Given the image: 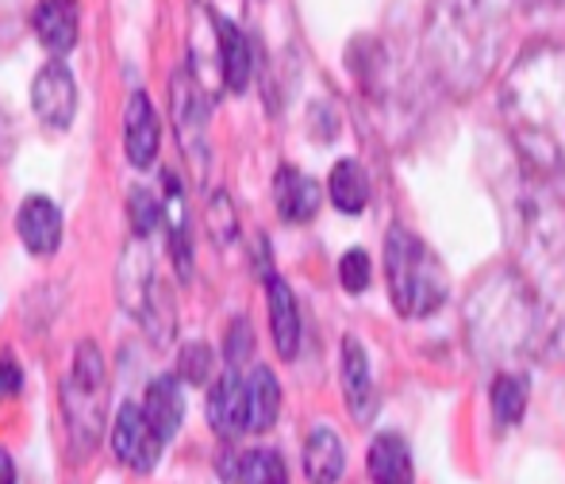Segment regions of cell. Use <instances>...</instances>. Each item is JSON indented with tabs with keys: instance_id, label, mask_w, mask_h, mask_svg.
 Wrapping results in <instances>:
<instances>
[{
	"instance_id": "44dd1931",
	"label": "cell",
	"mask_w": 565,
	"mask_h": 484,
	"mask_svg": "<svg viewBox=\"0 0 565 484\" xmlns=\"http://www.w3.org/2000/svg\"><path fill=\"white\" fill-rule=\"evenodd\" d=\"M328 196L331 204L342 212V216H362L370 208V196H373V185H370V173L358 158H339L328 173Z\"/></svg>"
},
{
	"instance_id": "ffe728a7",
	"label": "cell",
	"mask_w": 565,
	"mask_h": 484,
	"mask_svg": "<svg viewBox=\"0 0 565 484\" xmlns=\"http://www.w3.org/2000/svg\"><path fill=\"white\" fill-rule=\"evenodd\" d=\"M266 304H269V335H274L277 354H281L285 362H292L300 351V335H305V331H300V304L285 277H277V273L266 277Z\"/></svg>"
},
{
	"instance_id": "6da1fadb",
	"label": "cell",
	"mask_w": 565,
	"mask_h": 484,
	"mask_svg": "<svg viewBox=\"0 0 565 484\" xmlns=\"http://www.w3.org/2000/svg\"><path fill=\"white\" fill-rule=\"evenodd\" d=\"M512 23L515 0H431L419 58L443 93L469 97L500 69Z\"/></svg>"
},
{
	"instance_id": "e0dca14e",
	"label": "cell",
	"mask_w": 565,
	"mask_h": 484,
	"mask_svg": "<svg viewBox=\"0 0 565 484\" xmlns=\"http://www.w3.org/2000/svg\"><path fill=\"white\" fill-rule=\"evenodd\" d=\"M139 411L150 431H154V439L166 447L185 423V385L173 373H158L147 385V400L139 404Z\"/></svg>"
},
{
	"instance_id": "4fadbf2b",
	"label": "cell",
	"mask_w": 565,
	"mask_h": 484,
	"mask_svg": "<svg viewBox=\"0 0 565 484\" xmlns=\"http://www.w3.org/2000/svg\"><path fill=\"white\" fill-rule=\"evenodd\" d=\"M342 396H347V411L354 423H370L377 416V385H373V365L365 346L354 335L342 338Z\"/></svg>"
},
{
	"instance_id": "4316f807",
	"label": "cell",
	"mask_w": 565,
	"mask_h": 484,
	"mask_svg": "<svg viewBox=\"0 0 565 484\" xmlns=\"http://www.w3.org/2000/svg\"><path fill=\"white\" fill-rule=\"evenodd\" d=\"M212 365H216V354H212V346L196 338V343H185V346H181L178 373H173V377H178L181 385H209Z\"/></svg>"
},
{
	"instance_id": "9a60e30c",
	"label": "cell",
	"mask_w": 565,
	"mask_h": 484,
	"mask_svg": "<svg viewBox=\"0 0 565 484\" xmlns=\"http://www.w3.org/2000/svg\"><path fill=\"white\" fill-rule=\"evenodd\" d=\"M15 235L35 258H51L62 246V208L43 193L28 196L15 212Z\"/></svg>"
},
{
	"instance_id": "d4e9b609",
	"label": "cell",
	"mask_w": 565,
	"mask_h": 484,
	"mask_svg": "<svg viewBox=\"0 0 565 484\" xmlns=\"http://www.w3.org/2000/svg\"><path fill=\"white\" fill-rule=\"evenodd\" d=\"M492 419L497 427H520L523 416H527V400H531V385L520 369H500L492 377Z\"/></svg>"
},
{
	"instance_id": "52a82bcc",
	"label": "cell",
	"mask_w": 565,
	"mask_h": 484,
	"mask_svg": "<svg viewBox=\"0 0 565 484\" xmlns=\"http://www.w3.org/2000/svg\"><path fill=\"white\" fill-rule=\"evenodd\" d=\"M108 416V369L105 354L93 338H82L74 346V362L70 373L62 377V423H66V439L74 447V458H89L97 450L100 434H105Z\"/></svg>"
},
{
	"instance_id": "d6986e66",
	"label": "cell",
	"mask_w": 565,
	"mask_h": 484,
	"mask_svg": "<svg viewBox=\"0 0 565 484\" xmlns=\"http://www.w3.org/2000/svg\"><path fill=\"white\" fill-rule=\"evenodd\" d=\"M209 427L220 439L246 434V380L238 369H224L209 388Z\"/></svg>"
},
{
	"instance_id": "ac0fdd59",
	"label": "cell",
	"mask_w": 565,
	"mask_h": 484,
	"mask_svg": "<svg viewBox=\"0 0 565 484\" xmlns=\"http://www.w3.org/2000/svg\"><path fill=\"white\" fill-rule=\"evenodd\" d=\"M323 204V189L297 165H277L274 173V208L285 224H308Z\"/></svg>"
},
{
	"instance_id": "cb8c5ba5",
	"label": "cell",
	"mask_w": 565,
	"mask_h": 484,
	"mask_svg": "<svg viewBox=\"0 0 565 484\" xmlns=\"http://www.w3.org/2000/svg\"><path fill=\"white\" fill-rule=\"evenodd\" d=\"M246 431H269L281 416V385L269 365H254L246 373Z\"/></svg>"
},
{
	"instance_id": "7402d4cb",
	"label": "cell",
	"mask_w": 565,
	"mask_h": 484,
	"mask_svg": "<svg viewBox=\"0 0 565 484\" xmlns=\"http://www.w3.org/2000/svg\"><path fill=\"white\" fill-rule=\"evenodd\" d=\"M347 473V447L331 427H316L305 439V477L308 484H339Z\"/></svg>"
},
{
	"instance_id": "f546056e",
	"label": "cell",
	"mask_w": 565,
	"mask_h": 484,
	"mask_svg": "<svg viewBox=\"0 0 565 484\" xmlns=\"http://www.w3.org/2000/svg\"><path fill=\"white\" fill-rule=\"evenodd\" d=\"M254 354V331L246 320H235L227 331V346H224V358H227V369H238L246 358Z\"/></svg>"
},
{
	"instance_id": "30bf717a",
	"label": "cell",
	"mask_w": 565,
	"mask_h": 484,
	"mask_svg": "<svg viewBox=\"0 0 565 484\" xmlns=\"http://www.w3.org/2000/svg\"><path fill=\"white\" fill-rule=\"evenodd\" d=\"M158 227H166V250L173 258L181 281L193 277V227H189V204H185V189L173 178L170 170L158 178Z\"/></svg>"
},
{
	"instance_id": "2e32d148",
	"label": "cell",
	"mask_w": 565,
	"mask_h": 484,
	"mask_svg": "<svg viewBox=\"0 0 565 484\" xmlns=\"http://www.w3.org/2000/svg\"><path fill=\"white\" fill-rule=\"evenodd\" d=\"M212 31H216V66L220 82L231 93H243L254 77V46L246 39V31L235 20L212 12Z\"/></svg>"
},
{
	"instance_id": "8992f818",
	"label": "cell",
	"mask_w": 565,
	"mask_h": 484,
	"mask_svg": "<svg viewBox=\"0 0 565 484\" xmlns=\"http://www.w3.org/2000/svg\"><path fill=\"white\" fill-rule=\"evenodd\" d=\"M385 281L388 300L404 320H427L450 297V277L439 254L401 224H393L385 235Z\"/></svg>"
},
{
	"instance_id": "83f0119b",
	"label": "cell",
	"mask_w": 565,
	"mask_h": 484,
	"mask_svg": "<svg viewBox=\"0 0 565 484\" xmlns=\"http://www.w3.org/2000/svg\"><path fill=\"white\" fill-rule=\"evenodd\" d=\"M204 224H209V235L216 243H231L238 235V216H235V204L224 189L209 193V204H204Z\"/></svg>"
},
{
	"instance_id": "5b68a950",
	"label": "cell",
	"mask_w": 565,
	"mask_h": 484,
	"mask_svg": "<svg viewBox=\"0 0 565 484\" xmlns=\"http://www.w3.org/2000/svg\"><path fill=\"white\" fill-rule=\"evenodd\" d=\"M350 74L358 77L365 100L373 108V120L381 123V131L396 135L412 131V123L419 120L424 108V93H419V77L408 62H401V54L377 35H362L350 43Z\"/></svg>"
},
{
	"instance_id": "7c38bea8",
	"label": "cell",
	"mask_w": 565,
	"mask_h": 484,
	"mask_svg": "<svg viewBox=\"0 0 565 484\" xmlns=\"http://www.w3.org/2000/svg\"><path fill=\"white\" fill-rule=\"evenodd\" d=\"M113 450H116V462L127 465V470H135V473H150L158 465V458H162V442H158L154 431L147 427L139 404L127 400L124 408L116 411Z\"/></svg>"
},
{
	"instance_id": "f1b7e54d",
	"label": "cell",
	"mask_w": 565,
	"mask_h": 484,
	"mask_svg": "<svg viewBox=\"0 0 565 484\" xmlns=\"http://www.w3.org/2000/svg\"><path fill=\"white\" fill-rule=\"evenodd\" d=\"M370 277H373V266H370V254L362 250V246H354V250H347L339 258V284L347 292H365L370 289Z\"/></svg>"
},
{
	"instance_id": "ba28073f",
	"label": "cell",
	"mask_w": 565,
	"mask_h": 484,
	"mask_svg": "<svg viewBox=\"0 0 565 484\" xmlns=\"http://www.w3.org/2000/svg\"><path fill=\"white\" fill-rule=\"evenodd\" d=\"M170 112H173V131L181 139V150L193 154L196 162H204L209 147V112H212V97L201 82H196L189 69H178L170 82Z\"/></svg>"
},
{
	"instance_id": "4dcf8cb0",
	"label": "cell",
	"mask_w": 565,
	"mask_h": 484,
	"mask_svg": "<svg viewBox=\"0 0 565 484\" xmlns=\"http://www.w3.org/2000/svg\"><path fill=\"white\" fill-rule=\"evenodd\" d=\"M23 388V369L12 354H0V396H15Z\"/></svg>"
},
{
	"instance_id": "3957f363",
	"label": "cell",
	"mask_w": 565,
	"mask_h": 484,
	"mask_svg": "<svg viewBox=\"0 0 565 484\" xmlns=\"http://www.w3.org/2000/svg\"><path fill=\"white\" fill-rule=\"evenodd\" d=\"M466 346L477 365L489 369H515V362L539 358V308L535 281L520 266H492L481 273L461 304Z\"/></svg>"
},
{
	"instance_id": "1f68e13d",
	"label": "cell",
	"mask_w": 565,
	"mask_h": 484,
	"mask_svg": "<svg viewBox=\"0 0 565 484\" xmlns=\"http://www.w3.org/2000/svg\"><path fill=\"white\" fill-rule=\"evenodd\" d=\"M0 484H15V462L8 450H0Z\"/></svg>"
},
{
	"instance_id": "5bb4252c",
	"label": "cell",
	"mask_w": 565,
	"mask_h": 484,
	"mask_svg": "<svg viewBox=\"0 0 565 484\" xmlns=\"http://www.w3.org/2000/svg\"><path fill=\"white\" fill-rule=\"evenodd\" d=\"M31 31L51 51V58H66L82 35V4L77 0H39L31 12Z\"/></svg>"
},
{
	"instance_id": "484cf974",
	"label": "cell",
	"mask_w": 565,
	"mask_h": 484,
	"mask_svg": "<svg viewBox=\"0 0 565 484\" xmlns=\"http://www.w3.org/2000/svg\"><path fill=\"white\" fill-rule=\"evenodd\" d=\"M235 481L238 484H289V465L269 447L246 450L235 465Z\"/></svg>"
},
{
	"instance_id": "7a4b0ae2",
	"label": "cell",
	"mask_w": 565,
	"mask_h": 484,
	"mask_svg": "<svg viewBox=\"0 0 565 484\" xmlns=\"http://www.w3.org/2000/svg\"><path fill=\"white\" fill-rule=\"evenodd\" d=\"M500 120L515 162L535 173H565V46L531 43L500 82Z\"/></svg>"
},
{
	"instance_id": "277c9868",
	"label": "cell",
	"mask_w": 565,
	"mask_h": 484,
	"mask_svg": "<svg viewBox=\"0 0 565 484\" xmlns=\"http://www.w3.org/2000/svg\"><path fill=\"white\" fill-rule=\"evenodd\" d=\"M504 216L523 266L551 273L565 258V173H535L520 165Z\"/></svg>"
},
{
	"instance_id": "603a6c76",
	"label": "cell",
	"mask_w": 565,
	"mask_h": 484,
	"mask_svg": "<svg viewBox=\"0 0 565 484\" xmlns=\"http://www.w3.org/2000/svg\"><path fill=\"white\" fill-rule=\"evenodd\" d=\"M370 481L373 484H412L416 481V470H412V450L408 442L396 431H381L377 439L370 442Z\"/></svg>"
},
{
	"instance_id": "8fae6325",
	"label": "cell",
	"mask_w": 565,
	"mask_h": 484,
	"mask_svg": "<svg viewBox=\"0 0 565 484\" xmlns=\"http://www.w3.org/2000/svg\"><path fill=\"white\" fill-rule=\"evenodd\" d=\"M162 150V120L154 112V100L135 89L124 105V154L135 170H150Z\"/></svg>"
},
{
	"instance_id": "d6a6232c",
	"label": "cell",
	"mask_w": 565,
	"mask_h": 484,
	"mask_svg": "<svg viewBox=\"0 0 565 484\" xmlns=\"http://www.w3.org/2000/svg\"><path fill=\"white\" fill-rule=\"evenodd\" d=\"M527 4H562V0H527Z\"/></svg>"
},
{
	"instance_id": "9c48e42d",
	"label": "cell",
	"mask_w": 565,
	"mask_h": 484,
	"mask_svg": "<svg viewBox=\"0 0 565 484\" xmlns=\"http://www.w3.org/2000/svg\"><path fill=\"white\" fill-rule=\"evenodd\" d=\"M31 112L51 131H70L77 116V77L62 58H51L31 77Z\"/></svg>"
}]
</instances>
